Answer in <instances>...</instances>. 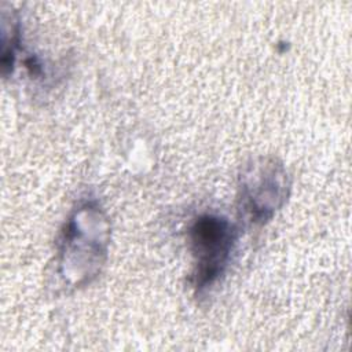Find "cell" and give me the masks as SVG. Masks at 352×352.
<instances>
[{
  "instance_id": "cell-1",
  "label": "cell",
  "mask_w": 352,
  "mask_h": 352,
  "mask_svg": "<svg viewBox=\"0 0 352 352\" xmlns=\"http://www.w3.org/2000/svg\"><path fill=\"white\" fill-rule=\"evenodd\" d=\"M190 242L195 257L194 287L202 290L224 272L235 243V228L224 217L204 214L191 226Z\"/></svg>"
}]
</instances>
